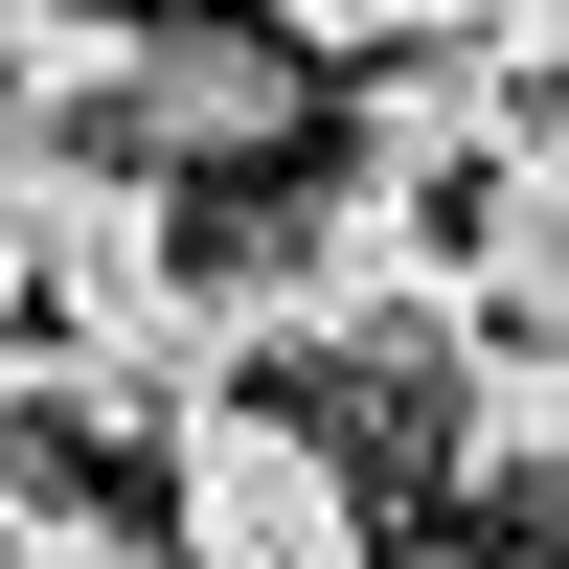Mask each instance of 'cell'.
<instances>
[{"label":"cell","mask_w":569,"mask_h":569,"mask_svg":"<svg viewBox=\"0 0 569 569\" xmlns=\"http://www.w3.org/2000/svg\"><path fill=\"white\" fill-rule=\"evenodd\" d=\"M160 569H388V479L319 433L297 388H206L160 433Z\"/></svg>","instance_id":"1"},{"label":"cell","mask_w":569,"mask_h":569,"mask_svg":"<svg viewBox=\"0 0 569 569\" xmlns=\"http://www.w3.org/2000/svg\"><path fill=\"white\" fill-rule=\"evenodd\" d=\"M297 114H319V69L273 23H137V69H114V160L160 182V206H182V182H251Z\"/></svg>","instance_id":"2"},{"label":"cell","mask_w":569,"mask_h":569,"mask_svg":"<svg viewBox=\"0 0 569 569\" xmlns=\"http://www.w3.org/2000/svg\"><path fill=\"white\" fill-rule=\"evenodd\" d=\"M547 91H501L479 46H410V69H365V114H342V182H388V206H479V160L525 137Z\"/></svg>","instance_id":"3"},{"label":"cell","mask_w":569,"mask_h":569,"mask_svg":"<svg viewBox=\"0 0 569 569\" xmlns=\"http://www.w3.org/2000/svg\"><path fill=\"white\" fill-rule=\"evenodd\" d=\"M456 297H479V342H547L569 365V114H525L479 160V206H456Z\"/></svg>","instance_id":"4"},{"label":"cell","mask_w":569,"mask_h":569,"mask_svg":"<svg viewBox=\"0 0 569 569\" xmlns=\"http://www.w3.org/2000/svg\"><path fill=\"white\" fill-rule=\"evenodd\" d=\"M114 69H137L114 0H0V137H91V114H114Z\"/></svg>","instance_id":"5"},{"label":"cell","mask_w":569,"mask_h":569,"mask_svg":"<svg viewBox=\"0 0 569 569\" xmlns=\"http://www.w3.org/2000/svg\"><path fill=\"white\" fill-rule=\"evenodd\" d=\"M69 182H91V137H0V365H23V319H46V251H69Z\"/></svg>","instance_id":"6"},{"label":"cell","mask_w":569,"mask_h":569,"mask_svg":"<svg viewBox=\"0 0 569 569\" xmlns=\"http://www.w3.org/2000/svg\"><path fill=\"white\" fill-rule=\"evenodd\" d=\"M0 569H160V525L91 479H0Z\"/></svg>","instance_id":"7"},{"label":"cell","mask_w":569,"mask_h":569,"mask_svg":"<svg viewBox=\"0 0 569 569\" xmlns=\"http://www.w3.org/2000/svg\"><path fill=\"white\" fill-rule=\"evenodd\" d=\"M297 69H410V46H479V0H273Z\"/></svg>","instance_id":"8"},{"label":"cell","mask_w":569,"mask_h":569,"mask_svg":"<svg viewBox=\"0 0 569 569\" xmlns=\"http://www.w3.org/2000/svg\"><path fill=\"white\" fill-rule=\"evenodd\" d=\"M23 410H46V388H23V365H0V456H23Z\"/></svg>","instance_id":"9"},{"label":"cell","mask_w":569,"mask_h":569,"mask_svg":"<svg viewBox=\"0 0 569 569\" xmlns=\"http://www.w3.org/2000/svg\"><path fill=\"white\" fill-rule=\"evenodd\" d=\"M456 569H569V547H456Z\"/></svg>","instance_id":"10"}]
</instances>
